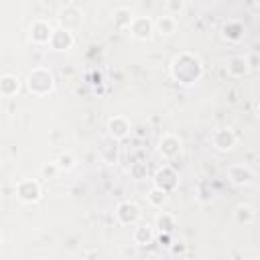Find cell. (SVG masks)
<instances>
[{
	"mask_svg": "<svg viewBox=\"0 0 260 260\" xmlns=\"http://www.w3.org/2000/svg\"><path fill=\"white\" fill-rule=\"evenodd\" d=\"M49 45H51V49H55V51H67V49H71V45H73V32L67 30V28H63V26H57V28H53V32H51Z\"/></svg>",
	"mask_w": 260,
	"mask_h": 260,
	"instance_id": "52a82bcc",
	"label": "cell"
},
{
	"mask_svg": "<svg viewBox=\"0 0 260 260\" xmlns=\"http://www.w3.org/2000/svg\"><path fill=\"white\" fill-rule=\"evenodd\" d=\"M0 244H2V238H0Z\"/></svg>",
	"mask_w": 260,
	"mask_h": 260,
	"instance_id": "4316f807",
	"label": "cell"
},
{
	"mask_svg": "<svg viewBox=\"0 0 260 260\" xmlns=\"http://www.w3.org/2000/svg\"><path fill=\"white\" fill-rule=\"evenodd\" d=\"M154 181H156L154 187L162 189L165 193L177 187V175H175V171H173L171 167H162V169L156 173V179H154Z\"/></svg>",
	"mask_w": 260,
	"mask_h": 260,
	"instance_id": "30bf717a",
	"label": "cell"
},
{
	"mask_svg": "<svg viewBox=\"0 0 260 260\" xmlns=\"http://www.w3.org/2000/svg\"><path fill=\"white\" fill-rule=\"evenodd\" d=\"M154 28H156L160 35H173V32L177 30V18H175V16H169V14H162V16L156 18Z\"/></svg>",
	"mask_w": 260,
	"mask_h": 260,
	"instance_id": "2e32d148",
	"label": "cell"
},
{
	"mask_svg": "<svg viewBox=\"0 0 260 260\" xmlns=\"http://www.w3.org/2000/svg\"><path fill=\"white\" fill-rule=\"evenodd\" d=\"M154 228L160 232V234H171L173 228H175V217L167 211H160L156 215V221H154Z\"/></svg>",
	"mask_w": 260,
	"mask_h": 260,
	"instance_id": "ac0fdd59",
	"label": "cell"
},
{
	"mask_svg": "<svg viewBox=\"0 0 260 260\" xmlns=\"http://www.w3.org/2000/svg\"><path fill=\"white\" fill-rule=\"evenodd\" d=\"M183 2H167L165 4V10H167V14L169 16H179V12L183 10Z\"/></svg>",
	"mask_w": 260,
	"mask_h": 260,
	"instance_id": "603a6c76",
	"label": "cell"
},
{
	"mask_svg": "<svg viewBox=\"0 0 260 260\" xmlns=\"http://www.w3.org/2000/svg\"><path fill=\"white\" fill-rule=\"evenodd\" d=\"M51 32H53V26L49 24V20H45V18L32 20V24H30V41L32 43H37V45L49 43Z\"/></svg>",
	"mask_w": 260,
	"mask_h": 260,
	"instance_id": "8992f818",
	"label": "cell"
},
{
	"mask_svg": "<svg viewBox=\"0 0 260 260\" xmlns=\"http://www.w3.org/2000/svg\"><path fill=\"white\" fill-rule=\"evenodd\" d=\"M173 252H177V254H179V252H185V246H183V244H179V246H173Z\"/></svg>",
	"mask_w": 260,
	"mask_h": 260,
	"instance_id": "484cf974",
	"label": "cell"
},
{
	"mask_svg": "<svg viewBox=\"0 0 260 260\" xmlns=\"http://www.w3.org/2000/svg\"><path fill=\"white\" fill-rule=\"evenodd\" d=\"M55 167H57V171H71L75 167V156L71 152H61L55 160Z\"/></svg>",
	"mask_w": 260,
	"mask_h": 260,
	"instance_id": "44dd1931",
	"label": "cell"
},
{
	"mask_svg": "<svg viewBox=\"0 0 260 260\" xmlns=\"http://www.w3.org/2000/svg\"><path fill=\"white\" fill-rule=\"evenodd\" d=\"M128 30L134 39L146 41V39H150L152 30H154V22L148 16H132V20L128 24Z\"/></svg>",
	"mask_w": 260,
	"mask_h": 260,
	"instance_id": "277c9868",
	"label": "cell"
},
{
	"mask_svg": "<svg viewBox=\"0 0 260 260\" xmlns=\"http://www.w3.org/2000/svg\"><path fill=\"white\" fill-rule=\"evenodd\" d=\"M152 238H154V228L148 225V223H140V225H136L134 232H132V240H134V244H138V246L150 244Z\"/></svg>",
	"mask_w": 260,
	"mask_h": 260,
	"instance_id": "5bb4252c",
	"label": "cell"
},
{
	"mask_svg": "<svg viewBox=\"0 0 260 260\" xmlns=\"http://www.w3.org/2000/svg\"><path fill=\"white\" fill-rule=\"evenodd\" d=\"M165 201H167V193H165L162 189L152 187V189L148 191V203H150L152 207H162Z\"/></svg>",
	"mask_w": 260,
	"mask_h": 260,
	"instance_id": "7402d4cb",
	"label": "cell"
},
{
	"mask_svg": "<svg viewBox=\"0 0 260 260\" xmlns=\"http://www.w3.org/2000/svg\"><path fill=\"white\" fill-rule=\"evenodd\" d=\"M55 173H59L57 167H55V162H49V165H43V167H41V175H43L45 179H47V177H53Z\"/></svg>",
	"mask_w": 260,
	"mask_h": 260,
	"instance_id": "cb8c5ba5",
	"label": "cell"
},
{
	"mask_svg": "<svg viewBox=\"0 0 260 260\" xmlns=\"http://www.w3.org/2000/svg\"><path fill=\"white\" fill-rule=\"evenodd\" d=\"M158 150L165 158H175L181 152V138L177 134H165L158 140Z\"/></svg>",
	"mask_w": 260,
	"mask_h": 260,
	"instance_id": "9c48e42d",
	"label": "cell"
},
{
	"mask_svg": "<svg viewBox=\"0 0 260 260\" xmlns=\"http://www.w3.org/2000/svg\"><path fill=\"white\" fill-rule=\"evenodd\" d=\"M16 197L22 203H35L41 199V185L35 179H20L16 183Z\"/></svg>",
	"mask_w": 260,
	"mask_h": 260,
	"instance_id": "3957f363",
	"label": "cell"
},
{
	"mask_svg": "<svg viewBox=\"0 0 260 260\" xmlns=\"http://www.w3.org/2000/svg\"><path fill=\"white\" fill-rule=\"evenodd\" d=\"M108 130L114 138H126L130 132V122L124 116H114L108 120Z\"/></svg>",
	"mask_w": 260,
	"mask_h": 260,
	"instance_id": "7c38bea8",
	"label": "cell"
},
{
	"mask_svg": "<svg viewBox=\"0 0 260 260\" xmlns=\"http://www.w3.org/2000/svg\"><path fill=\"white\" fill-rule=\"evenodd\" d=\"M242 35H244V26H242L240 22H236V20H230V22L223 26V37L230 39V41H240Z\"/></svg>",
	"mask_w": 260,
	"mask_h": 260,
	"instance_id": "ffe728a7",
	"label": "cell"
},
{
	"mask_svg": "<svg viewBox=\"0 0 260 260\" xmlns=\"http://www.w3.org/2000/svg\"><path fill=\"white\" fill-rule=\"evenodd\" d=\"M248 71H250V67H248L246 57H232L228 61V73L234 77H244Z\"/></svg>",
	"mask_w": 260,
	"mask_h": 260,
	"instance_id": "9a60e30c",
	"label": "cell"
},
{
	"mask_svg": "<svg viewBox=\"0 0 260 260\" xmlns=\"http://www.w3.org/2000/svg\"><path fill=\"white\" fill-rule=\"evenodd\" d=\"M228 179L234 185H248L252 181V171L246 165H232L228 169Z\"/></svg>",
	"mask_w": 260,
	"mask_h": 260,
	"instance_id": "8fae6325",
	"label": "cell"
},
{
	"mask_svg": "<svg viewBox=\"0 0 260 260\" xmlns=\"http://www.w3.org/2000/svg\"><path fill=\"white\" fill-rule=\"evenodd\" d=\"M234 217H236L238 223H252V221L256 219V211H254L252 205H246V203H244V205H238V207H236Z\"/></svg>",
	"mask_w": 260,
	"mask_h": 260,
	"instance_id": "e0dca14e",
	"label": "cell"
},
{
	"mask_svg": "<svg viewBox=\"0 0 260 260\" xmlns=\"http://www.w3.org/2000/svg\"><path fill=\"white\" fill-rule=\"evenodd\" d=\"M201 73H203L201 63L191 53H181L171 63V75L181 83H193L201 77Z\"/></svg>",
	"mask_w": 260,
	"mask_h": 260,
	"instance_id": "6da1fadb",
	"label": "cell"
},
{
	"mask_svg": "<svg viewBox=\"0 0 260 260\" xmlns=\"http://www.w3.org/2000/svg\"><path fill=\"white\" fill-rule=\"evenodd\" d=\"M236 140L238 138H236L232 128H219V130H215L211 134V142H213V146L217 150H232L236 146Z\"/></svg>",
	"mask_w": 260,
	"mask_h": 260,
	"instance_id": "ba28073f",
	"label": "cell"
},
{
	"mask_svg": "<svg viewBox=\"0 0 260 260\" xmlns=\"http://www.w3.org/2000/svg\"><path fill=\"white\" fill-rule=\"evenodd\" d=\"M116 217L124 225H134L140 219V207L134 201H122L116 207Z\"/></svg>",
	"mask_w": 260,
	"mask_h": 260,
	"instance_id": "5b68a950",
	"label": "cell"
},
{
	"mask_svg": "<svg viewBox=\"0 0 260 260\" xmlns=\"http://www.w3.org/2000/svg\"><path fill=\"white\" fill-rule=\"evenodd\" d=\"M83 260H100V252L98 250H89V252H85Z\"/></svg>",
	"mask_w": 260,
	"mask_h": 260,
	"instance_id": "d4e9b609",
	"label": "cell"
},
{
	"mask_svg": "<svg viewBox=\"0 0 260 260\" xmlns=\"http://www.w3.org/2000/svg\"><path fill=\"white\" fill-rule=\"evenodd\" d=\"M18 89H20V79H18L16 75H12V73L0 75V95L10 98V95H14Z\"/></svg>",
	"mask_w": 260,
	"mask_h": 260,
	"instance_id": "4fadbf2b",
	"label": "cell"
},
{
	"mask_svg": "<svg viewBox=\"0 0 260 260\" xmlns=\"http://www.w3.org/2000/svg\"><path fill=\"white\" fill-rule=\"evenodd\" d=\"M0 260H2V254H0Z\"/></svg>",
	"mask_w": 260,
	"mask_h": 260,
	"instance_id": "83f0119b",
	"label": "cell"
},
{
	"mask_svg": "<svg viewBox=\"0 0 260 260\" xmlns=\"http://www.w3.org/2000/svg\"><path fill=\"white\" fill-rule=\"evenodd\" d=\"M132 16H134L132 10H130L128 6H124V4H120V6L114 8V18H116V24H118L120 28H128Z\"/></svg>",
	"mask_w": 260,
	"mask_h": 260,
	"instance_id": "d6986e66",
	"label": "cell"
},
{
	"mask_svg": "<svg viewBox=\"0 0 260 260\" xmlns=\"http://www.w3.org/2000/svg\"><path fill=\"white\" fill-rule=\"evenodd\" d=\"M26 85H28V89H30L32 93L45 95V93H49V91L53 89L55 77H53V73H51L49 69H45V67H35V69L28 73V77H26Z\"/></svg>",
	"mask_w": 260,
	"mask_h": 260,
	"instance_id": "7a4b0ae2",
	"label": "cell"
}]
</instances>
